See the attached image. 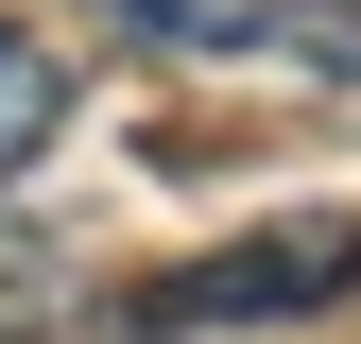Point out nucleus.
Here are the masks:
<instances>
[{
  "label": "nucleus",
  "mask_w": 361,
  "mask_h": 344,
  "mask_svg": "<svg viewBox=\"0 0 361 344\" xmlns=\"http://www.w3.org/2000/svg\"><path fill=\"white\" fill-rule=\"evenodd\" d=\"M344 293H361V224H344V207H310V224H258V241L190 258V276H138V293H121V327H138V344H190V327L344 310Z\"/></svg>",
  "instance_id": "f257e3e1"
},
{
  "label": "nucleus",
  "mask_w": 361,
  "mask_h": 344,
  "mask_svg": "<svg viewBox=\"0 0 361 344\" xmlns=\"http://www.w3.org/2000/svg\"><path fill=\"white\" fill-rule=\"evenodd\" d=\"M138 52L172 69H310V86H361V0H104Z\"/></svg>",
  "instance_id": "f03ea898"
},
{
  "label": "nucleus",
  "mask_w": 361,
  "mask_h": 344,
  "mask_svg": "<svg viewBox=\"0 0 361 344\" xmlns=\"http://www.w3.org/2000/svg\"><path fill=\"white\" fill-rule=\"evenodd\" d=\"M52 121H69V69H52V35H35V18H0V190L52 155Z\"/></svg>",
  "instance_id": "7ed1b4c3"
},
{
  "label": "nucleus",
  "mask_w": 361,
  "mask_h": 344,
  "mask_svg": "<svg viewBox=\"0 0 361 344\" xmlns=\"http://www.w3.org/2000/svg\"><path fill=\"white\" fill-rule=\"evenodd\" d=\"M35 327H69V258H0V344H35Z\"/></svg>",
  "instance_id": "20e7f679"
}]
</instances>
